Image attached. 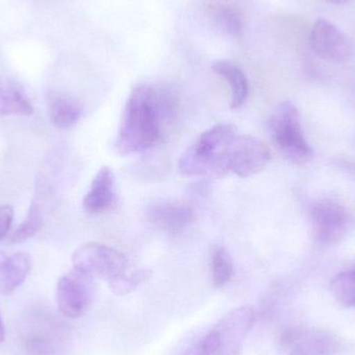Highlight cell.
<instances>
[{
  "label": "cell",
  "instance_id": "6da1fadb",
  "mask_svg": "<svg viewBox=\"0 0 355 355\" xmlns=\"http://www.w3.org/2000/svg\"><path fill=\"white\" fill-rule=\"evenodd\" d=\"M176 98L166 89L137 85L131 91L116 137V148L122 155L139 153L153 147L162 133V119L170 116Z\"/></svg>",
  "mask_w": 355,
  "mask_h": 355
},
{
  "label": "cell",
  "instance_id": "7a4b0ae2",
  "mask_svg": "<svg viewBox=\"0 0 355 355\" xmlns=\"http://www.w3.org/2000/svg\"><path fill=\"white\" fill-rule=\"evenodd\" d=\"M236 137L235 128L229 124L216 125L205 131L180 157V174L188 178L227 176V154Z\"/></svg>",
  "mask_w": 355,
  "mask_h": 355
},
{
  "label": "cell",
  "instance_id": "3957f363",
  "mask_svg": "<svg viewBox=\"0 0 355 355\" xmlns=\"http://www.w3.org/2000/svg\"><path fill=\"white\" fill-rule=\"evenodd\" d=\"M256 321L252 306L234 309L180 355H238Z\"/></svg>",
  "mask_w": 355,
  "mask_h": 355
},
{
  "label": "cell",
  "instance_id": "277c9868",
  "mask_svg": "<svg viewBox=\"0 0 355 355\" xmlns=\"http://www.w3.org/2000/svg\"><path fill=\"white\" fill-rule=\"evenodd\" d=\"M269 131L279 151L289 162L302 166L310 162L312 150L302 132L297 107L292 102H281L269 119Z\"/></svg>",
  "mask_w": 355,
  "mask_h": 355
},
{
  "label": "cell",
  "instance_id": "5b68a950",
  "mask_svg": "<svg viewBox=\"0 0 355 355\" xmlns=\"http://www.w3.org/2000/svg\"><path fill=\"white\" fill-rule=\"evenodd\" d=\"M73 267L93 277H100L110 285L129 271L128 259L114 248L100 243L80 246L72 257Z\"/></svg>",
  "mask_w": 355,
  "mask_h": 355
},
{
  "label": "cell",
  "instance_id": "8992f818",
  "mask_svg": "<svg viewBox=\"0 0 355 355\" xmlns=\"http://www.w3.org/2000/svg\"><path fill=\"white\" fill-rule=\"evenodd\" d=\"M95 292V277L73 267L72 270L58 279L56 286L58 310L68 318H80L93 306Z\"/></svg>",
  "mask_w": 355,
  "mask_h": 355
},
{
  "label": "cell",
  "instance_id": "52a82bcc",
  "mask_svg": "<svg viewBox=\"0 0 355 355\" xmlns=\"http://www.w3.org/2000/svg\"><path fill=\"white\" fill-rule=\"evenodd\" d=\"M286 355H336L341 347L333 331L316 327H294L282 336Z\"/></svg>",
  "mask_w": 355,
  "mask_h": 355
},
{
  "label": "cell",
  "instance_id": "ba28073f",
  "mask_svg": "<svg viewBox=\"0 0 355 355\" xmlns=\"http://www.w3.org/2000/svg\"><path fill=\"white\" fill-rule=\"evenodd\" d=\"M268 146L256 137L237 135L227 154L229 174L248 178L262 172L270 162Z\"/></svg>",
  "mask_w": 355,
  "mask_h": 355
},
{
  "label": "cell",
  "instance_id": "9c48e42d",
  "mask_svg": "<svg viewBox=\"0 0 355 355\" xmlns=\"http://www.w3.org/2000/svg\"><path fill=\"white\" fill-rule=\"evenodd\" d=\"M311 220L315 239L321 245H337L347 234L349 223L347 211L335 200L315 202L311 210Z\"/></svg>",
  "mask_w": 355,
  "mask_h": 355
},
{
  "label": "cell",
  "instance_id": "30bf717a",
  "mask_svg": "<svg viewBox=\"0 0 355 355\" xmlns=\"http://www.w3.org/2000/svg\"><path fill=\"white\" fill-rule=\"evenodd\" d=\"M310 42L313 51L327 62H344L352 53V45L346 35L325 19H319L315 23Z\"/></svg>",
  "mask_w": 355,
  "mask_h": 355
},
{
  "label": "cell",
  "instance_id": "8fae6325",
  "mask_svg": "<svg viewBox=\"0 0 355 355\" xmlns=\"http://www.w3.org/2000/svg\"><path fill=\"white\" fill-rule=\"evenodd\" d=\"M207 17L216 33L225 37H237L243 35L245 16L239 6L232 0H215L209 4Z\"/></svg>",
  "mask_w": 355,
  "mask_h": 355
},
{
  "label": "cell",
  "instance_id": "7c38bea8",
  "mask_svg": "<svg viewBox=\"0 0 355 355\" xmlns=\"http://www.w3.org/2000/svg\"><path fill=\"white\" fill-rule=\"evenodd\" d=\"M116 202V179L108 166L100 168L94 177L91 188L83 198V208L89 213H102Z\"/></svg>",
  "mask_w": 355,
  "mask_h": 355
},
{
  "label": "cell",
  "instance_id": "4fadbf2b",
  "mask_svg": "<svg viewBox=\"0 0 355 355\" xmlns=\"http://www.w3.org/2000/svg\"><path fill=\"white\" fill-rule=\"evenodd\" d=\"M31 256L27 252H0V294L14 293L31 272Z\"/></svg>",
  "mask_w": 355,
  "mask_h": 355
},
{
  "label": "cell",
  "instance_id": "5bb4252c",
  "mask_svg": "<svg viewBox=\"0 0 355 355\" xmlns=\"http://www.w3.org/2000/svg\"><path fill=\"white\" fill-rule=\"evenodd\" d=\"M154 225L168 232H179L193 223V209L185 202H166L155 205L149 211Z\"/></svg>",
  "mask_w": 355,
  "mask_h": 355
},
{
  "label": "cell",
  "instance_id": "9a60e30c",
  "mask_svg": "<svg viewBox=\"0 0 355 355\" xmlns=\"http://www.w3.org/2000/svg\"><path fill=\"white\" fill-rule=\"evenodd\" d=\"M48 112L52 124L58 129L74 127L80 120L83 107L80 103L66 94H51L48 100Z\"/></svg>",
  "mask_w": 355,
  "mask_h": 355
},
{
  "label": "cell",
  "instance_id": "2e32d148",
  "mask_svg": "<svg viewBox=\"0 0 355 355\" xmlns=\"http://www.w3.org/2000/svg\"><path fill=\"white\" fill-rule=\"evenodd\" d=\"M33 106L21 87L0 75V116H31Z\"/></svg>",
  "mask_w": 355,
  "mask_h": 355
},
{
  "label": "cell",
  "instance_id": "e0dca14e",
  "mask_svg": "<svg viewBox=\"0 0 355 355\" xmlns=\"http://www.w3.org/2000/svg\"><path fill=\"white\" fill-rule=\"evenodd\" d=\"M212 70L229 83L231 87V107L238 110L243 105L248 96V81L243 71L229 60L213 62Z\"/></svg>",
  "mask_w": 355,
  "mask_h": 355
},
{
  "label": "cell",
  "instance_id": "ac0fdd59",
  "mask_svg": "<svg viewBox=\"0 0 355 355\" xmlns=\"http://www.w3.org/2000/svg\"><path fill=\"white\" fill-rule=\"evenodd\" d=\"M211 272L216 288L225 287L231 281L234 273L233 259L229 250L223 245H216L211 252Z\"/></svg>",
  "mask_w": 355,
  "mask_h": 355
},
{
  "label": "cell",
  "instance_id": "d6986e66",
  "mask_svg": "<svg viewBox=\"0 0 355 355\" xmlns=\"http://www.w3.org/2000/svg\"><path fill=\"white\" fill-rule=\"evenodd\" d=\"M44 206L41 198H35L29 209L26 219L19 225L18 229L10 236L12 243L25 241L35 236L43 227Z\"/></svg>",
  "mask_w": 355,
  "mask_h": 355
},
{
  "label": "cell",
  "instance_id": "ffe728a7",
  "mask_svg": "<svg viewBox=\"0 0 355 355\" xmlns=\"http://www.w3.org/2000/svg\"><path fill=\"white\" fill-rule=\"evenodd\" d=\"M331 292L342 306L355 308V270L338 273L331 281Z\"/></svg>",
  "mask_w": 355,
  "mask_h": 355
},
{
  "label": "cell",
  "instance_id": "44dd1931",
  "mask_svg": "<svg viewBox=\"0 0 355 355\" xmlns=\"http://www.w3.org/2000/svg\"><path fill=\"white\" fill-rule=\"evenodd\" d=\"M151 277V271L148 269H139L130 271L125 277L110 283V288L116 295H126L137 289L141 284Z\"/></svg>",
  "mask_w": 355,
  "mask_h": 355
},
{
  "label": "cell",
  "instance_id": "7402d4cb",
  "mask_svg": "<svg viewBox=\"0 0 355 355\" xmlns=\"http://www.w3.org/2000/svg\"><path fill=\"white\" fill-rule=\"evenodd\" d=\"M14 218V209L8 205H0V240L8 235Z\"/></svg>",
  "mask_w": 355,
  "mask_h": 355
},
{
  "label": "cell",
  "instance_id": "603a6c76",
  "mask_svg": "<svg viewBox=\"0 0 355 355\" xmlns=\"http://www.w3.org/2000/svg\"><path fill=\"white\" fill-rule=\"evenodd\" d=\"M4 339H6V329H4L3 321L0 316V343H2Z\"/></svg>",
  "mask_w": 355,
  "mask_h": 355
},
{
  "label": "cell",
  "instance_id": "cb8c5ba5",
  "mask_svg": "<svg viewBox=\"0 0 355 355\" xmlns=\"http://www.w3.org/2000/svg\"><path fill=\"white\" fill-rule=\"evenodd\" d=\"M327 1L331 2L333 4H337V6H342V4L347 3L350 0H327Z\"/></svg>",
  "mask_w": 355,
  "mask_h": 355
},
{
  "label": "cell",
  "instance_id": "d4e9b609",
  "mask_svg": "<svg viewBox=\"0 0 355 355\" xmlns=\"http://www.w3.org/2000/svg\"><path fill=\"white\" fill-rule=\"evenodd\" d=\"M354 270H355V268H354Z\"/></svg>",
  "mask_w": 355,
  "mask_h": 355
}]
</instances>
